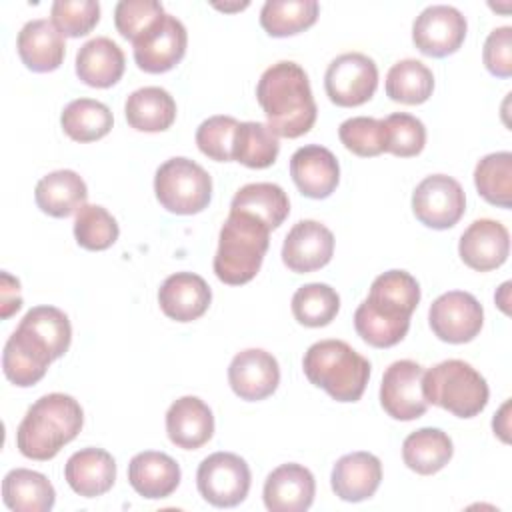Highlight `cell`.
<instances>
[{"label":"cell","mask_w":512,"mask_h":512,"mask_svg":"<svg viewBox=\"0 0 512 512\" xmlns=\"http://www.w3.org/2000/svg\"><path fill=\"white\" fill-rule=\"evenodd\" d=\"M418 302V280L406 270H388L374 278L368 298L356 308L354 328L374 348L396 346L408 334Z\"/></svg>","instance_id":"6da1fadb"},{"label":"cell","mask_w":512,"mask_h":512,"mask_svg":"<svg viewBox=\"0 0 512 512\" xmlns=\"http://www.w3.org/2000/svg\"><path fill=\"white\" fill-rule=\"evenodd\" d=\"M256 100L276 136H304L316 122L318 108L310 80L296 62L280 60L266 68L256 86Z\"/></svg>","instance_id":"7a4b0ae2"},{"label":"cell","mask_w":512,"mask_h":512,"mask_svg":"<svg viewBox=\"0 0 512 512\" xmlns=\"http://www.w3.org/2000/svg\"><path fill=\"white\" fill-rule=\"evenodd\" d=\"M84 424V412L76 398L52 392L38 398L24 414L16 430V446L30 460H52L72 442Z\"/></svg>","instance_id":"3957f363"},{"label":"cell","mask_w":512,"mask_h":512,"mask_svg":"<svg viewBox=\"0 0 512 512\" xmlns=\"http://www.w3.org/2000/svg\"><path fill=\"white\" fill-rule=\"evenodd\" d=\"M302 370L310 384L336 402H358L370 378V362L344 340L314 342L302 358Z\"/></svg>","instance_id":"277c9868"},{"label":"cell","mask_w":512,"mask_h":512,"mask_svg":"<svg viewBox=\"0 0 512 512\" xmlns=\"http://www.w3.org/2000/svg\"><path fill=\"white\" fill-rule=\"evenodd\" d=\"M270 228L258 218L230 210L220 228L218 250L214 256V274L220 282L240 286L250 282L266 256Z\"/></svg>","instance_id":"5b68a950"},{"label":"cell","mask_w":512,"mask_h":512,"mask_svg":"<svg viewBox=\"0 0 512 512\" xmlns=\"http://www.w3.org/2000/svg\"><path fill=\"white\" fill-rule=\"evenodd\" d=\"M422 394L428 404L440 406L458 418H472L488 404V384L468 362L450 358L422 376Z\"/></svg>","instance_id":"8992f818"},{"label":"cell","mask_w":512,"mask_h":512,"mask_svg":"<svg viewBox=\"0 0 512 512\" xmlns=\"http://www.w3.org/2000/svg\"><path fill=\"white\" fill-rule=\"evenodd\" d=\"M154 192L164 210L180 216H192L210 204L212 178L198 162L174 156L158 166Z\"/></svg>","instance_id":"52a82bcc"},{"label":"cell","mask_w":512,"mask_h":512,"mask_svg":"<svg viewBox=\"0 0 512 512\" xmlns=\"http://www.w3.org/2000/svg\"><path fill=\"white\" fill-rule=\"evenodd\" d=\"M250 468L232 452H214L204 458L196 472L200 496L216 508H234L246 500L250 490Z\"/></svg>","instance_id":"ba28073f"},{"label":"cell","mask_w":512,"mask_h":512,"mask_svg":"<svg viewBox=\"0 0 512 512\" xmlns=\"http://www.w3.org/2000/svg\"><path fill=\"white\" fill-rule=\"evenodd\" d=\"M378 88V66L362 52L336 56L324 74V90L332 104L354 108L368 102Z\"/></svg>","instance_id":"9c48e42d"},{"label":"cell","mask_w":512,"mask_h":512,"mask_svg":"<svg viewBox=\"0 0 512 512\" xmlns=\"http://www.w3.org/2000/svg\"><path fill=\"white\" fill-rule=\"evenodd\" d=\"M464 210V190L452 176L430 174L412 192V212L428 228H452L464 216Z\"/></svg>","instance_id":"30bf717a"},{"label":"cell","mask_w":512,"mask_h":512,"mask_svg":"<svg viewBox=\"0 0 512 512\" xmlns=\"http://www.w3.org/2000/svg\"><path fill=\"white\" fill-rule=\"evenodd\" d=\"M428 322L436 338L448 344H464L474 340L484 324L482 304L464 290H450L438 296L430 310Z\"/></svg>","instance_id":"8fae6325"},{"label":"cell","mask_w":512,"mask_h":512,"mask_svg":"<svg viewBox=\"0 0 512 512\" xmlns=\"http://www.w3.org/2000/svg\"><path fill=\"white\" fill-rule=\"evenodd\" d=\"M466 30V18L458 8L448 4H434L416 16L412 24V42L422 54L444 58L462 46Z\"/></svg>","instance_id":"7c38bea8"},{"label":"cell","mask_w":512,"mask_h":512,"mask_svg":"<svg viewBox=\"0 0 512 512\" xmlns=\"http://www.w3.org/2000/svg\"><path fill=\"white\" fill-rule=\"evenodd\" d=\"M422 376L424 368L414 360H396L386 368L380 384V404L390 418L408 422L428 410Z\"/></svg>","instance_id":"4fadbf2b"},{"label":"cell","mask_w":512,"mask_h":512,"mask_svg":"<svg viewBox=\"0 0 512 512\" xmlns=\"http://www.w3.org/2000/svg\"><path fill=\"white\" fill-rule=\"evenodd\" d=\"M188 32L184 24L164 14L146 34L134 42V60L140 70L148 74H162L172 70L186 54Z\"/></svg>","instance_id":"5bb4252c"},{"label":"cell","mask_w":512,"mask_h":512,"mask_svg":"<svg viewBox=\"0 0 512 512\" xmlns=\"http://www.w3.org/2000/svg\"><path fill=\"white\" fill-rule=\"evenodd\" d=\"M334 254V234L318 220L296 222L282 244V262L296 274L324 268Z\"/></svg>","instance_id":"9a60e30c"},{"label":"cell","mask_w":512,"mask_h":512,"mask_svg":"<svg viewBox=\"0 0 512 512\" xmlns=\"http://www.w3.org/2000/svg\"><path fill=\"white\" fill-rule=\"evenodd\" d=\"M228 382L238 398L248 402L264 400L272 396L280 384L278 360L262 348H246L232 358Z\"/></svg>","instance_id":"2e32d148"},{"label":"cell","mask_w":512,"mask_h":512,"mask_svg":"<svg viewBox=\"0 0 512 512\" xmlns=\"http://www.w3.org/2000/svg\"><path fill=\"white\" fill-rule=\"evenodd\" d=\"M458 254L468 268L490 272L506 262L510 254V234L498 220H474L460 236Z\"/></svg>","instance_id":"e0dca14e"},{"label":"cell","mask_w":512,"mask_h":512,"mask_svg":"<svg viewBox=\"0 0 512 512\" xmlns=\"http://www.w3.org/2000/svg\"><path fill=\"white\" fill-rule=\"evenodd\" d=\"M52 360L48 346L34 332L18 324L4 344L2 370L14 386L28 388L44 378Z\"/></svg>","instance_id":"ac0fdd59"},{"label":"cell","mask_w":512,"mask_h":512,"mask_svg":"<svg viewBox=\"0 0 512 512\" xmlns=\"http://www.w3.org/2000/svg\"><path fill=\"white\" fill-rule=\"evenodd\" d=\"M316 480L312 472L296 462L280 464L264 482V504L270 512H304L312 506Z\"/></svg>","instance_id":"d6986e66"},{"label":"cell","mask_w":512,"mask_h":512,"mask_svg":"<svg viewBox=\"0 0 512 512\" xmlns=\"http://www.w3.org/2000/svg\"><path fill=\"white\" fill-rule=\"evenodd\" d=\"M290 176L304 196L322 200L336 190L340 182V166L328 148L308 144L292 154Z\"/></svg>","instance_id":"ffe728a7"},{"label":"cell","mask_w":512,"mask_h":512,"mask_svg":"<svg viewBox=\"0 0 512 512\" xmlns=\"http://www.w3.org/2000/svg\"><path fill=\"white\" fill-rule=\"evenodd\" d=\"M212 292L206 280L194 272L170 274L160 290L158 304L160 310L176 322L198 320L210 306Z\"/></svg>","instance_id":"44dd1931"},{"label":"cell","mask_w":512,"mask_h":512,"mask_svg":"<svg viewBox=\"0 0 512 512\" xmlns=\"http://www.w3.org/2000/svg\"><path fill=\"white\" fill-rule=\"evenodd\" d=\"M382 480V464L370 452H350L336 460L330 484L344 502H362L376 494Z\"/></svg>","instance_id":"7402d4cb"},{"label":"cell","mask_w":512,"mask_h":512,"mask_svg":"<svg viewBox=\"0 0 512 512\" xmlns=\"http://www.w3.org/2000/svg\"><path fill=\"white\" fill-rule=\"evenodd\" d=\"M166 434L174 446L198 450L214 434L212 410L198 396L174 400L166 412Z\"/></svg>","instance_id":"603a6c76"},{"label":"cell","mask_w":512,"mask_h":512,"mask_svg":"<svg viewBox=\"0 0 512 512\" xmlns=\"http://www.w3.org/2000/svg\"><path fill=\"white\" fill-rule=\"evenodd\" d=\"M16 48L22 64L32 72H52L60 68L66 54L64 36L46 18L26 22L18 32Z\"/></svg>","instance_id":"cb8c5ba5"},{"label":"cell","mask_w":512,"mask_h":512,"mask_svg":"<svg viewBox=\"0 0 512 512\" xmlns=\"http://www.w3.org/2000/svg\"><path fill=\"white\" fill-rule=\"evenodd\" d=\"M64 478L78 496L96 498L114 486L116 462L102 448H82L68 458Z\"/></svg>","instance_id":"d4e9b609"},{"label":"cell","mask_w":512,"mask_h":512,"mask_svg":"<svg viewBox=\"0 0 512 512\" xmlns=\"http://www.w3.org/2000/svg\"><path fill=\"white\" fill-rule=\"evenodd\" d=\"M180 476L178 462L156 450L138 452L128 464L130 486L148 500L168 498L178 488Z\"/></svg>","instance_id":"484cf974"},{"label":"cell","mask_w":512,"mask_h":512,"mask_svg":"<svg viewBox=\"0 0 512 512\" xmlns=\"http://www.w3.org/2000/svg\"><path fill=\"white\" fill-rule=\"evenodd\" d=\"M126 58L122 48L106 38L96 36L84 42L76 54V74L92 88H110L124 74Z\"/></svg>","instance_id":"4316f807"},{"label":"cell","mask_w":512,"mask_h":512,"mask_svg":"<svg viewBox=\"0 0 512 512\" xmlns=\"http://www.w3.org/2000/svg\"><path fill=\"white\" fill-rule=\"evenodd\" d=\"M88 198L86 182L74 170H54L42 176L34 190L38 208L54 218H66L78 212Z\"/></svg>","instance_id":"83f0119b"},{"label":"cell","mask_w":512,"mask_h":512,"mask_svg":"<svg viewBox=\"0 0 512 512\" xmlns=\"http://www.w3.org/2000/svg\"><path fill=\"white\" fill-rule=\"evenodd\" d=\"M124 114L130 128L138 132H164L176 120V102L168 90L144 86L126 98Z\"/></svg>","instance_id":"f1b7e54d"},{"label":"cell","mask_w":512,"mask_h":512,"mask_svg":"<svg viewBox=\"0 0 512 512\" xmlns=\"http://www.w3.org/2000/svg\"><path fill=\"white\" fill-rule=\"evenodd\" d=\"M2 500L14 512H48L56 502V490L44 474L14 468L2 480Z\"/></svg>","instance_id":"f546056e"},{"label":"cell","mask_w":512,"mask_h":512,"mask_svg":"<svg viewBox=\"0 0 512 512\" xmlns=\"http://www.w3.org/2000/svg\"><path fill=\"white\" fill-rule=\"evenodd\" d=\"M454 444L440 428H420L410 432L402 442L404 464L422 476L440 472L452 458Z\"/></svg>","instance_id":"4dcf8cb0"},{"label":"cell","mask_w":512,"mask_h":512,"mask_svg":"<svg viewBox=\"0 0 512 512\" xmlns=\"http://www.w3.org/2000/svg\"><path fill=\"white\" fill-rule=\"evenodd\" d=\"M230 210L250 214L264 222L270 230H276L290 214V200L278 184L252 182L234 194Z\"/></svg>","instance_id":"1f68e13d"},{"label":"cell","mask_w":512,"mask_h":512,"mask_svg":"<svg viewBox=\"0 0 512 512\" xmlns=\"http://www.w3.org/2000/svg\"><path fill=\"white\" fill-rule=\"evenodd\" d=\"M60 124L74 142H94L112 130L114 118L104 102L94 98H78L64 106Z\"/></svg>","instance_id":"d6a6232c"},{"label":"cell","mask_w":512,"mask_h":512,"mask_svg":"<svg viewBox=\"0 0 512 512\" xmlns=\"http://www.w3.org/2000/svg\"><path fill=\"white\" fill-rule=\"evenodd\" d=\"M318 12L316 0H266L260 10V26L274 38H286L310 28Z\"/></svg>","instance_id":"836d02e7"},{"label":"cell","mask_w":512,"mask_h":512,"mask_svg":"<svg viewBox=\"0 0 512 512\" xmlns=\"http://www.w3.org/2000/svg\"><path fill=\"white\" fill-rule=\"evenodd\" d=\"M434 90V74L432 70L416 60L404 58L386 74V96L400 104H422L432 96Z\"/></svg>","instance_id":"e575fe53"},{"label":"cell","mask_w":512,"mask_h":512,"mask_svg":"<svg viewBox=\"0 0 512 512\" xmlns=\"http://www.w3.org/2000/svg\"><path fill=\"white\" fill-rule=\"evenodd\" d=\"M280 152L278 136L268 124L240 122L234 134L232 158L248 168H268L276 162Z\"/></svg>","instance_id":"d590c367"},{"label":"cell","mask_w":512,"mask_h":512,"mask_svg":"<svg viewBox=\"0 0 512 512\" xmlns=\"http://www.w3.org/2000/svg\"><path fill=\"white\" fill-rule=\"evenodd\" d=\"M340 310L338 292L322 282L300 286L292 296V314L296 322L308 328L328 326Z\"/></svg>","instance_id":"8d00e7d4"},{"label":"cell","mask_w":512,"mask_h":512,"mask_svg":"<svg viewBox=\"0 0 512 512\" xmlns=\"http://www.w3.org/2000/svg\"><path fill=\"white\" fill-rule=\"evenodd\" d=\"M474 184L478 194L500 208L512 206V154L492 152L474 168Z\"/></svg>","instance_id":"74e56055"},{"label":"cell","mask_w":512,"mask_h":512,"mask_svg":"<svg viewBox=\"0 0 512 512\" xmlns=\"http://www.w3.org/2000/svg\"><path fill=\"white\" fill-rule=\"evenodd\" d=\"M20 326L34 332L50 350L52 358H60L68 352L72 340V326L68 316L56 306H34L30 308Z\"/></svg>","instance_id":"f35d334b"},{"label":"cell","mask_w":512,"mask_h":512,"mask_svg":"<svg viewBox=\"0 0 512 512\" xmlns=\"http://www.w3.org/2000/svg\"><path fill=\"white\" fill-rule=\"evenodd\" d=\"M120 228L116 218L98 204H84L74 218V238L78 246L100 252L118 240Z\"/></svg>","instance_id":"ab89813d"},{"label":"cell","mask_w":512,"mask_h":512,"mask_svg":"<svg viewBox=\"0 0 512 512\" xmlns=\"http://www.w3.org/2000/svg\"><path fill=\"white\" fill-rule=\"evenodd\" d=\"M338 138L356 156L372 158L386 152L384 122L370 116H354L340 124Z\"/></svg>","instance_id":"60d3db41"},{"label":"cell","mask_w":512,"mask_h":512,"mask_svg":"<svg viewBox=\"0 0 512 512\" xmlns=\"http://www.w3.org/2000/svg\"><path fill=\"white\" fill-rule=\"evenodd\" d=\"M382 122L386 130V152L400 158H410L424 150L426 128L420 118L406 112H394Z\"/></svg>","instance_id":"b9f144b4"},{"label":"cell","mask_w":512,"mask_h":512,"mask_svg":"<svg viewBox=\"0 0 512 512\" xmlns=\"http://www.w3.org/2000/svg\"><path fill=\"white\" fill-rule=\"evenodd\" d=\"M50 16L62 36L80 38L98 24L100 4L96 0H56L50 8Z\"/></svg>","instance_id":"7bdbcfd3"},{"label":"cell","mask_w":512,"mask_h":512,"mask_svg":"<svg viewBox=\"0 0 512 512\" xmlns=\"http://www.w3.org/2000/svg\"><path fill=\"white\" fill-rule=\"evenodd\" d=\"M164 14V6L156 0H122L114 8V24L120 36L134 44Z\"/></svg>","instance_id":"ee69618b"},{"label":"cell","mask_w":512,"mask_h":512,"mask_svg":"<svg viewBox=\"0 0 512 512\" xmlns=\"http://www.w3.org/2000/svg\"><path fill=\"white\" fill-rule=\"evenodd\" d=\"M238 120L234 116H210L196 130V144L200 152L216 162H232V146L234 134L238 128Z\"/></svg>","instance_id":"f6af8a7d"},{"label":"cell","mask_w":512,"mask_h":512,"mask_svg":"<svg viewBox=\"0 0 512 512\" xmlns=\"http://www.w3.org/2000/svg\"><path fill=\"white\" fill-rule=\"evenodd\" d=\"M484 66L490 74L498 78H510L512 76V28L500 26L494 28L482 50Z\"/></svg>","instance_id":"bcb514c9"},{"label":"cell","mask_w":512,"mask_h":512,"mask_svg":"<svg viewBox=\"0 0 512 512\" xmlns=\"http://www.w3.org/2000/svg\"><path fill=\"white\" fill-rule=\"evenodd\" d=\"M0 316L10 318L14 312L20 310L22 306V296H20V282L18 278L10 276L8 272H2V286H0Z\"/></svg>","instance_id":"7dc6e473"},{"label":"cell","mask_w":512,"mask_h":512,"mask_svg":"<svg viewBox=\"0 0 512 512\" xmlns=\"http://www.w3.org/2000/svg\"><path fill=\"white\" fill-rule=\"evenodd\" d=\"M508 408H510V402H506L502 408H500V412H498V416H494V420H492V426H494V432L504 440V442H508Z\"/></svg>","instance_id":"c3c4849f"},{"label":"cell","mask_w":512,"mask_h":512,"mask_svg":"<svg viewBox=\"0 0 512 512\" xmlns=\"http://www.w3.org/2000/svg\"><path fill=\"white\" fill-rule=\"evenodd\" d=\"M248 2H240V4H214V8L218 10H224V12H232V10H242L246 8Z\"/></svg>","instance_id":"681fc988"}]
</instances>
